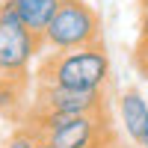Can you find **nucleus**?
<instances>
[{"label": "nucleus", "mask_w": 148, "mask_h": 148, "mask_svg": "<svg viewBox=\"0 0 148 148\" xmlns=\"http://www.w3.org/2000/svg\"><path fill=\"white\" fill-rule=\"evenodd\" d=\"M133 65H136V71L148 80V39L136 42V47H133Z\"/></svg>", "instance_id": "6e6552de"}, {"label": "nucleus", "mask_w": 148, "mask_h": 148, "mask_svg": "<svg viewBox=\"0 0 148 148\" xmlns=\"http://www.w3.org/2000/svg\"><path fill=\"white\" fill-rule=\"evenodd\" d=\"M139 39H148V6H139Z\"/></svg>", "instance_id": "1a4fd4ad"}, {"label": "nucleus", "mask_w": 148, "mask_h": 148, "mask_svg": "<svg viewBox=\"0 0 148 148\" xmlns=\"http://www.w3.org/2000/svg\"><path fill=\"white\" fill-rule=\"evenodd\" d=\"M119 113H121V121H125L130 139L139 142L145 127H148V104H145V98L136 89H127L121 95V101H119Z\"/></svg>", "instance_id": "423d86ee"}, {"label": "nucleus", "mask_w": 148, "mask_h": 148, "mask_svg": "<svg viewBox=\"0 0 148 148\" xmlns=\"http://www.w3.org/2000/svg\"><path fill=\"white\" fill-rule=\"evenodd\" d=\"M136 145H139V148H148V127H145V133H142V139H139Z\"/></svg>", "instance_id": "9d476101"}, {"label": "nucleus", "mask_w": 148, "mask_h": 148, "mask_svg": "<svg viewBox=\"0 0 148 148\" xmlns=\"http://www.w3.org/2000/svg\"><path fill=\"white\" fill-rule=\"evenodd\" d=\"M139 6H148V0H139Z\"/></svg>", "instance_id": "f8f14e48"}, {"label": "nucleus", "mask_w": 148, "mask_h": 148, "mask_svg": "<svg viewBox=\"0 0 148 148\" xmlns=\"http://www.w3.org/2000/svg\"><path fill=\"white\" fill-rule=\"evenodd\" d=\"M36 83H53L68 89H101L110 83V56L104 45L42 51L33 71Z\"/></svg>", "instance_id": "f257e3e1"}, {"label": "nucleus", "mask_w": 148, "mask_h": 148, "mask_svg": "<svg viewBox=\"0 0 148 148\" xmlns=\"http://www.w3.org/2000/svg\"><path fill=\"white\" fill-rule=\"evenodd\" d=\"M39 53L42 42L21 21L0 15V77H30V65Z\"/></svg>", "instance_id": "20e7f679"}, {"label": "nucleus", "mask_w": 148, "mask_h": 148, "mask_svg": "<svg viewBox=\"0 0 148 148\" xmlns=\"http://www.w3.org/2000/svg\"><path fill=\"white\" fill-rule=\"evenodd\" d=\"M36 148H53L51 142H45V139H39V142H36Z\"/></svg>", "instance_id": "9b49d317"}, {"label": "nucleus", "mask_w": 148, "mask_h": 148, "mask_svg": "<svg viewBox=\"0 0 148 148\" xmlns=\"http://www.w3.org/2000/svg\"><path fill=\"white\" fill-rule=\"evenodd\" d=\"M27 110L30 113H71V116L104 113L107 110V86H101V89H68V86H53V83H36L33 101Z\"/></svg>", "instance_id": "7ed1b4c3"}, {"label": "nucleus", "mask_w": 148, "mask_h": 148, "mask_svg": "<svg viewBox=\"0 0 148 148\" xmlns=\"http://www.w3.org/2000/svg\"><path fill=\"white\" fill-rule=\"evenodd\" d=\"M86 45H104L101 15L86 0H59L51 24L42 33V51H68Z\"/></svg>", "instance_id": "f03ea898"}, {"label": "nucleus", "mask_w": 148, "mask_h": 148, "mask_svg": "<svg viewBox=\"0 0 148 148\" xmlns=\"http://www.w3.org/2000/svg\"><path fill=\"white\" fill-rule=\"evenodd\" d=\"M9 3L15 6L21 24L42 42V33H45L47 24H51L53 12H56V6H59V0H9Z\"/></svg>", "instance_id": "39448f33"}, {"label": "nucleus", "mask_w": 148, "mask_h": 148, "mask_svg": "<svg viewBox=\"0 0 148 148\" xmlns=\"http://www.w3.org/2000/svg\"><path fill=\"white\" fill-rule=\"evenodd\" d=\"M36 142H39V136H36L27 125H18V130L12 133V139L3 148H36Z\"/></svg>", "instance_id": "0eeeda50"}]
</instances>
